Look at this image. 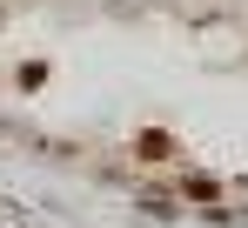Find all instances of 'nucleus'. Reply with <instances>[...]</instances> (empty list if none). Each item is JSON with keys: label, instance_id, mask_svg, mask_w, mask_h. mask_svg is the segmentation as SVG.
<instances>
[{"label": "nucleus", "instance_id": "obj_1", "mask_svg": "<svg viewBox=\"0 0 248 228\" xmlns=\"http://www.w3.org/2000/svg\"><path fill=\"white\" fill-rule=\"evenodd\" d=\"M134 161H141V168L181 161V134H174V128H134Z\"/></svg>", "mask_w": 248, "mask_h": 228}, {"label": "nucleus", "instance_id": "obj_2", "mask_svg": "<svg viewBox=\"0 0 248 228\" xmlns=\"http://www.w3.org/2000/svg\"><path fill=\"white\" fill-rule=\"evenodd\" d=\"M14 87H20V94H41L47 87V61H20V67H14Z\"/></svg>", "mask_w": 248, "mask_h": 228}, {"label": "nucleus", "instance_id": "obj_3", "mask_svg": "<svg viewBox=\"0 0 248 228\" xmlns=\"http://www.w3.org/2000/svg\"><path fill=\"white\" fill-rule=\"evenodd\" d=\"M181 195L188 201H221V181L215 175H181Z\"/></svg>", "mask_w": 248, "mask_h": 228}]
</instances>
